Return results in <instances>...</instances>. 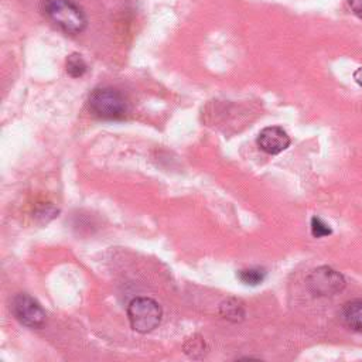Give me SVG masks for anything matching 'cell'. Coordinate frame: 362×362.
Instances as JSON below:
<instances>
[{"mask_svg": "<svg viewBox=\"0 0 362 362\" xmlns=\"http://www.w3.org/2000/svg\"><path fill=\"white\" fill-rule=\"evenodd\" d=\"M44 11L66 34H79L86 28V16L72 0H45Z\"/></svg>", "mask_w": 362, "mask_h": 362, "instance_id": "2", "label": "cell"}, {"mask_svg": "<svg viewBox=\"0 0 362 362\" xmlns=\"http://www.w3.org/2000/svg\"><path fill=\"white\" fill-rule=\"evenodd\" d=\"M219 314L222 315V318H225L228 321L240 322L245 318L243 303L238 298H228L221 303Z\"/></svg>", "mask_w": 362, "mask_h": 362, "instance_id": "8", "label": "cell"}, {"mask_svg": "<svg viewBox=\"0 0 362 362\" xmlns=\"http://www.w3.org/2000/svg\"><path fill=\"white\" fill-rule=\"evenodd\" d=\"M182 349H184L185 355H188L189 358L199 359L206 355L208 345L199 334H192L188 338H185V341L182 344Z\"/></svg>", "mask_w": 362, "mask_h": 362, "instance_id": "9", "label": "cell"}, {"mask_svg": "<svg viewBox=\"0 0 362 362\" xmlns=\"http://www.w3.org/2000/svg\"><path fill=\"white\" fill-rule=\"evenodd\" d=\"M257 146L267 154H279L290 146V137L280 126H267L257 136Z\"/></svg>", "mask_w": 362, "mask_h": 362, "instance_id": "6", "label": "cell"}, {"mask_svg": "<svg viewBox=\"0 0 362 362\" xmlns=\"http://www.w3.org/2000/svg\"><path fill=\"white\" fill-rule=\"evenodd\" d=\"M239 280L246 286H257L266 279V270L263 267H249L242 269L238 273Z\"/></svg>", "mask_w": 362, "mask_h": 362, "instance_id": "11", "label": "cell"}, {"mask_svg": "<svg viewBox=\"0 0 362 362\" xmlns=\"http://www.w3.org/2000/svg\"><path fill=\"white\" fill-rule=\"evenodd\" d=\"M354 78H355V81L362 86V68H359V69H356V71H355Z\"/></svg>", "mask_w": 362, "mask_h": 362, "instance_id": "14", "label": "cell"}, {"mask_svg": "<svg viewBox=\"0 0 362 362\" xmlns=\"http://www.w3.org/2000/svg\"><path fill=\"white\" fill-rule=\"evenodd\" d=\"M344 322L354 331L362 332V300H354L342 308Z\"/></svg>", "mask_w": 362, "mask_h": 362, "instance_id": "7", "label": "cell"}, {"mask_svg": "<svg viewBox=\"0 0 362 362\" xmlns=\"http://www.w3.org/2000/svg\"><path fill=\"white\" fill-rule=\"evenodd\" d=\"M348 4L351 7V11L362 20V0H348Z\"/></svg>", "mask_w": 362, "mask_h": 362, "instance_id": "13", "label": "cell"}, {"mask_svg": "<svg viewBox=\"0 0 362 362\" xmlns=\"http://www.w3.org/2000/svg\"><path fill=\"white\" fill-rule=\"evenodd\" d=\"M11 314L23 325L28 328H41L45 324L47 315L41 304L27 293H18L10 303Z\"/></svg>", "mask_w": 362, "mask_h": 362, "instance_id": "4", "label": "cell"}, {"mask_svg": "<svg viewBox=\"0 0 362 362\" xmlns=\"http://www.w3.org/2000/svg\"><path fill=\"white\" fill-rule=\"evenodd\" d=\"M88 71V65L81 54L72 52L66 58V74L72 78H81Z\"/></svg>", "mask_w": 362, "mask_h": 362, "instance_id": "10", "label": "cell"}, {"mask_svg": "<svg viewBox=\"0 0 362 362\" xmlns=\"http://www.w3.org/2000/svg\"><path fill=\"white\" fill-rule=\"evenodd\" d=\"M88 103L90 112L105 120L123 119L129 110L124 95L112 86L95 88L89 95Z\"/></svg>", "mask_w": 362, "mask_h": 362, "instance_id": "1", "label": "cell"}, {"mask_svg": "<svg viewBox=\"0 0 362 362\" xmlns=\"http://www.w3.org/2000/svg\"><path fill=\"white\" fill-rule=\"evenodd\" d=\"M311 233L314 238H322L331 233V228L321 219L317 216L311 218Z\"/></svg>", "mask_w": 362, "mask_h": 362, "instance_id": "12", "label": "cell"}, {"mask_svg": "<svg viewBox=\"0 0 362 362\" xmlns=\"http://www.w3.org/2000/svg\"><path fill=\"white\" fill-rule=\"evenodd\" d=\"M308 290L314 296L327 297L339 293L345 287L344 276L328 266L314 269L305 279Z\"/></svg>", "mask_w": 362, "mask_h": 362, "instance_id": "5", "label": "cell"}, {"mask_svg": "<svg viewBox=\"0 0 362 362\" xmlns=\"http://www.w3.org/2000/svg\"><path fill=\"white\" fill-rule=\"evenodd\" d=\"M163 310L150 297H136L127 305V318L133 331L139 334L151 332L161 322Z\"/></svg>", "mask_w": 362, "mask_h": 362, "instance_id": "3", "label": "cell"}]
</instances>
